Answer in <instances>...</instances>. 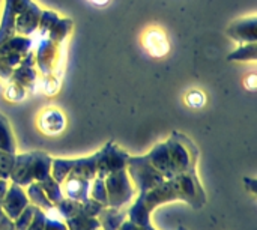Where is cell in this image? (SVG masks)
I'll list each match as a JSON object with an SVG mask.
<instances>
[{
    "mask_svg": "<svg viewBox=\"0 0 257 230\" xmlns=\"http://www.w3.org/2000/svg\"><path fill=\"white\" fill-rule=\"evenodd\" d=\"M96 166H98V152L90 157L83 158H56L51 163V176L59 184L63 182L66 176H78L92 181L96 178Z\"/></svg>",
    "mask_w": 257,
    "mask_h": 230,
    "instance_id": "cell-3",
    "label": "cell"
},
{
    "mask_svg": "<svg viewBox=\"0 0 257 230\" xmlns=\"http://www.w3.org/2000/svg\"><path fill=\"white\" fill-rule=\"evenodd\" d=\"M32 39L30 36H21V35H14L11 36L8 41H5L0 45V56L2 54H8V53H20V54H26L30 51L32 47Z\"/></svg>",
    "mask_w": 257,
    "mask_h": 230,
    "instance_id": "cell-19",
    "label": "cell"
},
{
    "mask_svg": "<svg viewBox=\"0 0 257 230\" xmlns=\"http://www.w3.org/2000/svg\"><path fill=\"white\" fill-rule=\"evenodd\" d=\"M5 96H6L9 101H12V102L21 101V99H24V96H26V87H23L21 84H18V83H15V81H12V83L9 84V87L6 89Z\"/></svg>",
    "mask_w": 257,
    "mask_h": 230,
    "instance_id": "cell-33",
    "label": "cell"
},
{
    "mask_svg": "<svg viewBox=\"0 0 257 230\" xmlns=\"http://www.w3.org/2000/svg\"><path fill=\"white\" fill-rule=\"evenodd\" d=\"M89 197L99 202L102 206H108V199H107V188H105V182L102 178H93L90 182V191H89Z\"/></svg>",
    "mask_w": 257,
    "mask_h": 230,
    "instance_id": "cell-27",
    "label": "cell"
},
{
    "mask_svg": "<svg viewBox=\"0 0 257 230\" xmlns=\"http://www.w3.org/2000/svg\"><path fill=\"white\" fill-rule=\"evenodd\" d=\"M42 90L47 93V95H54L57 90H59V81L51 77L50 74L44 77V81H42Z\"/></svg>",
    "mask_w": 257,
    "mask_h": 230,
    "instance_id": "cell-34",
    "label": "cell"
},
{
    "mask_svg": "<svg viewBox=\"0 0 257 230\" xmlns=\"http://www.w3.org/2000/svg\"><path fill=\"white\" fill-rule=\"evenodd\" d=\"M104 182L110 208H123L136 196V188L133 187L126 169L108 175L107 178H104Z\"/></svg>",
    "mask_w": 257,
    "mask_h": 230,
    "instance_id": "cell-5",
    "label": "cell"
},
{
    "mask_svg": "<svg viewBox=\"0 0 257 230\" xmlns=\"http://www.w3.org/2000/svg\"><path fill=\"white\" fill-rule=\"evenodd\" d=\"M35 56L32 51L26 53L23 60L17 68H14V72L11 75V80L21 84L23 87H33V83L36 80V71H35Z\"/></svg>",
    "mask_w": 257,
    "mask_h": 230,
    "instance_id": "cell-14",
    "label": "cell"
},
{
    "mask_svg": "<svg viewBox=\"0 0 257 230\" xmlns=\"http://www.w3.org/2000/svg\"><path fill=\"white\" fill-rule=\"evenodd\" d=\"M185 102H187V105H188V107H191V108H200V107H203V105H205V102H206V96H205V93H203L202 90L194 89V90H190V92L187 93V96H185Z\"/></svg>",
    "mask_w": 257,
    "mask_h": 230,
    "instance_id": "cell-32",
    "label": "cell"
},
{
    "mask_svg": "<svg viewBox=\"0 0 257 230\" xmlns=\"http://www.w3.org/2000/svg\"><path fill=\"white\" fill-rule=\"evenodd\" d=\"M3 214H5V212H3V209H2V206H0V218L3 217Z\"/></svg>",
    "mask_w": 257,
    "mask_h": 230,
    "instance_id": "cell-41",
    "label": "cell"
},
{
    "mask_svg": "<svg viewBox=\"0 0 257 230\" xmlns=\"http://www.w3.org/2000/svg\"><path fill=\"white\" fill-rule=\"evenodd\" d=\"M11 182L27 187L29 184L35 182L33 181V154L26 152V154H18L15 155L14 167L9 176Z\"/></svg>",
    "mask_w": 257,
    "mask_h": 230,
    "instance_id": "cell-10",
    "label": "cell"
},
{
    "mask_svg": "<svg viewBox=\"0 0 257 230\" xmlns=\"http://www.w3.org/2000/svg\"><path fill=\"white\" fill-rule=\"evenodd\" d=\"M72 29V21L68 18H59L54 26L50 29V32L47 33V38H50L51 41L60 44L62 41H65V38L68 36V33Z\"/></svg>",
    "mask_w": 257,
    "mask_h": 230,
    "instance_id": "cell-25",
    "label": "cell"
},
{
    "mask_svg": "<svg viewBox=\"0 0 257 230\" xmlns=\"http://www.w3.org/2000/svg\"><path fill=\"white\" fill-rule=\"evenodd\" d=\"M8 187H9L8 181L0 178V203H2V200H3V197H5V194H6V191H8Z\"/></svg>",
    "mask_w": 257,
    "mask_h": 230,
    "instance_id": "cell-39",
    "label": "cell"
},
{
    "mask_svg": "<svg viewBox=\"0 0 257 230\" xmlns=\"http://www.w3.org/2000/svg\"><path fill=\"white\" fill-rule=\"evenodd\" d=\"M32 154H33V181L41 182L48 176H51L53 158L48 154L39 151H33Z\"/></svg>",
    "mask_w": 257,
    "mask_h": 230,
    "instance_id": "cell-18",
    "label": "cell"
},
{
    "mask_svg": "<svg viewBox=\"0 0 257 230\" xmlns=\"http://www.w3.org/2000/svg\"><path fill=\"white\" fill-rule=\"evenodd\" d=\"M227 35L241 42V44H248V42H256L257 41V18L248 17V18H241L233 21L227 27Z\"/></svg>",
    "mask_w": 257,
    "mask_h": 230,
    "instance_id": "cell-11",
    "label": "cell"
},
{
    "mask_svg": "<svg viewBox=\"0 0 257 230\" xmlns=\"http://www.w3.org/2000/svg\"><path fill=\"white\" fill-rule=\"evenodd\" d=\"M146 157H148V160L152 163V166L166 178V179H169V178H172V176H175V173H173V169H172V161H170V154H169V146H167V143L166 142H163V143H158V145H155L154 146V149L149 152V154H146Z\"/></svg>",
    "mask_w": 257,
    "mask_h": 230,
    "instance_id": "cell-15",
    "label": "cell"
},
{
    "mask_svg": "<svg viewBox=\"0 0 257 230\" xmlns=\"http://www.w3.org/2000/svg\"><path fill=\"white\" fill-rule=\"evenodd\" d=\"M257 57V44L256 42H248L236 48L227 56V60H235V62H256Z\"/></svg>",
    "mask_w": 257,
    "mask_h": 230,
    "instance_id": "cell-24",
    "label": "cell"
},
{
    "mask_svg": "<svg viewBox=\"0 0 257 230\" xmlns=\"http://www.w3.org/2000/svg\"><path fill=\"white\" fill-rule=\"evenodd\" d=\"M256 80H257L256 74H251V75L245 80V86H247L250 90H254V89H256Z\"/></svg>",
    "mask_w": 257,
    "mask_h": 230,
    "instance_id": "cell-38",
    "label": "cell"
},
{
    "mask_svg": "<svg viewBox=\"0 0 257 230\" xmlns=\"http://www.w3.org/2000/svg\"><path fill=\"white\" fill-rule=\"evenodd\" d=\"M166 143L169 146L172 169L175 175L196 170L197 160H199V149L187 136L175 131L167 139Z\"/></svg>",
    "mask_w": 257,
    "mask_h": 230,
    "instance_id": "cell-2",
    "label": "cell"
},
{
    "mask_svg": "<svg viewBox=\"0 0 257 230\" xmlns=\"http://www.w3.org/2000/svg\"><path fill=\"white\" fill-rule=\"evenodd\" d=\"M0 151L17 154V143L9 125V121L5 114L0 113Z\"/></svg>",
    "mask_w": 257,
    "mask_h": 230,
    "instance_id": "cell-22",
    "label": "cell"
},
{
    "mask_svg": "<svg viewBox=\"0 0 257 230\" xmlns=\"http://www.w3.org/2000/svg\"><path fill=\"white\" fill-rule=\"evenodd\" d=\"M15 155L17 154H11V152H5L0 151V178L9 181L12 167H14V161H15Z\"/></svg>",
    "mask_w": 257,
    "mask_h": 230,
    "instance_id": "cell-30",
    "label": "cell"
},
{
    "mask_svg": "<svg viewBox=\"0 0 257 230\" xmlns=\"http://www.w3.org/2000/svg\"><path fill=\"white\" fill-rule=\"evenodd\" d=\"M26 194H27L29 203H32V205H35V206H38V208H41V209L45 211V212L54 208V205L50 202V199H48L47 194L44 193V190H42V187L39 185V182H32V184H29V185H27Z\"/></svg>",
    "mask_w": 257,
    "mask_h": 230,
    "instance_id": "cell-20",
    "label": "cell"
},
{
    "mask_svg": "<svg viewBox=\"0 0 257 230\" xmlns=\"http://www.w3.org/2000/svg\"><path fill=\"white\" fill-rule=\"evenodd\" d=\"M12 72H14V68H11V66H8V65H3V63L0 62V78H3V80H11Z\"/></svg>",
    "mask_w": 257,
    "mask_h": 230,
    "instance_id": "cell-37",
    "label": "cell"
},
{
    "mask_svg": "<svg viewBox=\"0 0 257 230\" xmlns=\"http://www.w3.org/2000/svg\"><path fill=\"white\" fill-rule=\"evenodd\" d=\"M45 211H42L41 208H35V214H33V220L29 226V230H44V224H45ZM0 230H15L14 229V221L3 214V217L0 218Z\"/></svg>",
    "mask_w": 257,
    "mask_h": 230,
    "instance_id": "cell-23",
    "label": "cell"
},
{
    "mask_svg": "<svg viewBox=\"0 0 257 230\" xmlns=\"http://www.w3.org/2000/svg\"><path fill=\"white\" fill-rule=\"evenodd\" d=\"M119 230H157L152 224H149V226H137V224H134L133 221H130L128 218L122 223V226L119 227Z\"/></svg>",
    "mask_w": 257,
    "mask_h": 230,
    "instance_id": "cell-35",
    "label": "cell"
},
{
    "mask_svg": "<svg viewBox=\"0 0 257 230\" xmlns=\"http://www.w3.org/2000/svg\"><path fill=\"white\" fill-rule=\"evenodd\" d=\"M143 44H145V48L149 51V54H152L155 57H163L170 50L169 41H167L164 32L160 30V29H151V30H148L146 35H145Z\"/></svg>",
    "mask_w": 257,
    "mask_h": 230,
    "instance_id": "cell-16",
    "label": "cell"
},
{
    "mask_svg": "<svg viewBox=\"0 0 257 230\" xmlns=\"http://www.w3.org/2000/svg\"><path fill=\"white\" fill-rule=\"evenodd\" d=\"M39 185L42 187V190H44V193L47 194V197L50 199V202L56 206L65 196H63V193H62V187H60V184L57 182V181H54V178L53 176H48L47 179H44V181H41L39 182Z\"/></svg>",
    "mask_w": 257,
    "mask_h": 230,
    "instance_id": "cell-26",
    "label": "cell"
},
{
    "mask_svg": "<svg viewBox=\"0 0 257 230\" xmlns=\"http://www.w3.org/2000/svg\"><path fill=\"white\" fill-rule=\"evenodd\" d=\"M35 205H32V203H29L24 209H23V212L15 218V220H12L14 221V229L15 230H29V226H30V223H32V220H33V214H35Z\"/></svg>",
    "mask_w": 257,
    "mask_h": 230,
    "instance_id": "cell-29",
    "label": "cell"
},
{
    "mask_svg": "<svg viewBox=\"0 0 257 230\" xmlns=\"http://www.w3.org/2000/svg\"><path fill=\"white\" fill-rule=\"evenodd\" d=\"M182 200L193 209H200L206 203V193L196 170L175 175L155 188L137 194V200L128 209V220L137 226H149L151 214L161 205Z\"/></svg>",
    "mask_w": 257,
    "mask_h": 230,
    "instance_id": "cell-1",
    "label": "cell"
},
{
    "mask_svg": "<svg viewBox=\"0 0 257 230\" xmlns=\"http://www.w3.org/2000/svg\"><path fill=\"white\" fill-rule=\"evenodd\" d=\"M130 154L120 149L113 140L107 142L102 149L98 151V166H96V176L107 178L108 175L126 169Z\"/></svg>",
    "mask_w": 257,
    "mask_h": 230,
    "instance_id": "cell-6",
    "label": "cell"
},
{
    "mask_svg": "<svg viewBox=\"0 0 257 230\" xmlns=\"http://www.w3.org/2000/svg\"><path fill=\"white\" fill-rule=\"evenodd\" d=\"M45 224H44V230H68L65 221H62V217L57 214V211L53 208L50 211L45 212Z\"/></svg>",
    "mask_w": 257,
    "mask_h": 230,
    "instance_id": "cell-31",
    "label": "cell"
},
{
    "mask_svg": "<svg viewBox=\"0 0 257 230\" xmlns=\"http://www.w3.org/2000/svg\"><path fill=\"white\" fill-rule=\"evenodd\" d=\"M65 224L68 230H95L99 229V221L96 217H89L87 214L83 212V209L80 212H77L75 215L69 217L65 220Z\"/></svg>",
    "mask_w": 257,
    "mask_h": 230,
    "instance_id": "cell-21",
    "label": "cell"
},
{
    "mask_svg": "<svg viewBox=\"0 0 257 230\" xmlns=\"http://www.w3.org/2000/svg\"><path fill=\"white\" fill-rule=\"evenodd\" d=\"M99 229L101 230H119L122 223L128 218V209L123 208H102L98 214Z\"/></svg>",
    "mask_w": 257,
    "mask_h": 230,
    "instance_id": "cell-17",
    "label": "cell"
},
{
    "mask_svg": "<svg viewBox=\"0 0 257 230\" xmlns=\"http://www.w3.org/2000/svg\"><path fill=\"white\" fill-rule=\"evenodd\" d=\"M29 205V199H27V194L26 191L23 190L21 185H17L14 182L9 184L8 187V191L0 203L3 212L11 218V220H15L21 212L23 209Z\"/></svg>",
    "mask_w": 257,
    "mask_h": 230,
    "instance_id": "cell-7",
    "label": "cell"
},
{
    "mask_svg": "<svg viewBox=\"0 0 257 230\" xmlns=\"http://www.w3.org/2000/svg\"><path fill=\"white\" fill-rule=\"evenodd\" d=\"M38 127L45 136H57L65 130L66 119L60 110L47 108L41 113L39 121H38Z\"/></svg>",
    "mask_w": 257,
    "mask_h": 230,
    "instance_id": "cell-13",
    "label": "cell"
},
{
    "mask_svg": "<svg viewBox=\"0 0 257 230\" xmlns=\"http://www.w3.org/2000/svg\"><path fill=\"white\" fill-rule=\"evenodd\" d=\"M54 209L57 211V214H59L63 220H66V218H69V217H72V215H75L77 212L81 211V202H77V200L63 197V199L54 206Z\"/></svg>",
    "mask_w": 257,
    "mask_h": 230,
    "instance_id": "cell-28",
    "label": "cell"
},
{
    "mask_svg": "<svg viewBox=\"0 0 257 230\" xmlns=\"http://www.w3.org/2000/svg\"><path fill=\"white\" fill-rule=\"evenodd\" d=\"M244 184H245V188L251 193V194H256L257 193V179L254 178H244Z\"/></svg>",
    "mask_w": 257,
    "mask_h": 230,
    "instance_id": "cell-36",
    "label": "cell"
},
{
    "mask_svg": "<svg viewBox=\"0 0 257 230\" xmlns=\"http://www.w3.org/2000/svg\"><path fill=\"white\" fill-rule=\"evenodd\" d=\"M42 9L32 0L26 3V6L21 9V12L17 17L15 21V35L21 36H30L38 30L39 18H41Z\"/></svg>",
    "mask_w": 257,
    "mask_h": 230,
    "instance_id": "cell-8",
    "label": "cell"
},
{
    "mask_svg": "<svg viewBox=\"0 0 257 230\" xmlns=\"http://www.w3.org/2000/svg\"><path fill=\"white\" fill-rule=\"evenodd\" d=\"M89 2H92L95 6H105L108 3V0H89Z\"/></svg>",
    "mask_w": 257,
    "mask_h": 230,
    "instance_id": "cell-40",
    "label": "cell"
},
{
    "mask_svg": "<svg viewBox=\"0 0 257 230\" xmlns=\"http://www.w3.org/2000/svg\"><path fill=\"white\" fill-rule=\"evenodd\" d=\"M29 0H5V11L0 21V45L15 35V21Z\"/></svg>",
    "mask_w": 257,
    "mask_h": 230,
    "instance_id": "cell-9",
    "label": "cell"
},
{
    "mask_svg": "<svg viewBox=\"0 0 257 230\" xmlns=\"http://www.w3.org/2000/svg\"><path fill=\"white\" fill-rule=\"evenodd\" d=\"M178 230H188V229H187V227H184V226H179V227H178Z\"/></svg>",
    "mask_w": 257,
    "mask_h": 230,
    "instance_id": "cell-42",
    "label": "cell"
},
{
    "mask_svg": "<svg viewBox=\"0 0 257 230\" xmlns=\"http://www.w3.org/2000/svg\"><path fill=\"white\" fill-rule=\"evenodd\" d=\"M90 182L89 179L78 178V176H66L63 182L60 184L62 193L65 197L77 200V202H86L89 199L90 191Z\"/></svg>",
    "mask_w": 257,
    "mask_h": 230,
    "instance_id": "cell-12",
    "label": "cell"
},
{
    "mask_svg": "<svg viewBox=\"0 0 257 230\" xmlns=\"http://www.w3.org/2000/svg\"><path fill=\"white\" fill-rule=\"evenodd\" d=\"M95 230H101V229H95Z\"/></svg>",
    "mask_w": 257,
    "mask_h": 230,
    "instance_id": "cell-43",
    "label": "cell"
},
{
    "mask_svg": "<svg viewBox=\"0 0 257 230\" xmlns=\"http://www.w3.org/2000/svg\"><path fill=\"white\" fill-rule=\"evenodd\" d=\"M126 172L131 182L136 185L137 194H143L166 181V178L152 166V163L148 160L146 155H137V157L130 155Z\"/></svg>",
    "mask_w": 257,
    "mask_h": 230,
    "instance_id": "cell-4",
    "label": "cell"
}]
</instances>
